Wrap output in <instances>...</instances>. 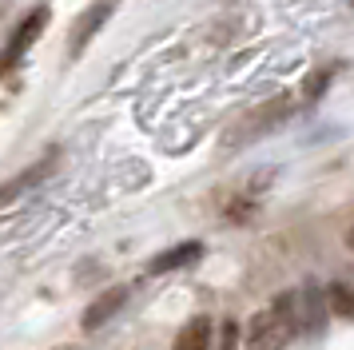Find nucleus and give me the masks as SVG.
Wrapping results in <instances>:
<instances>
[{
  "instance_id": "obj_1",
  "label": "nucleus",
  "mask_w": 354,
  "mask_h": 350,
  "mask_svg": "<svg viewBox=\"0 0 354 350\" xmlns=\"http://www.w3.org/2000/svg\"><path fill=\"white\" fill-rule=\"evenodd\" d=\"M290 295L274 299L263 315L251 318V326L243 334V350H283V342L290 338Z\"/></svg>"
},
{
  "instance_id": "obj_2",
  "label": "nucleus",
  "mask_w": 354,
  "mask_h": 350,
  "mask_svg": "<svg viewBox=\"0 0 354 350\" xmlns=\"http://www.w3.org/2000/svg\"><path fill=\"white\" fill-rule=\"evenodd\" d=\"M287 111H290V100H287V95H279V100H271V104H263V108L247 111L239 124H235V131L227 136V143H231V147H243V143H251V140H259V136H267L271 127L283 124V116H287Z\"/></svg>"
},
{
  "instance_id": "obj_3",
  "label": "nucleus",
  "mask_w": 354,
  "mask_h": 350,
  "mask_svg": "<svg viewBox=\"0 0 354 350\" xmlns=\"http://www.w3.org/2000/svg\"><path fill=\"white\" fill-rule=\"evenodd\" d=\"M48 28V8L40 4L36 12H28L24 20H20V28L8 36V44H4V52H0V72H12L20 60H24V52L40 40V32Z\"/></svg>"
},
{
  "instance_id": "obj_4",
  "label": "nucleus",
  "mask_w": 354,
  "mask_h": 350,
  "mask_svg": "<svg viewBox=\"0 0 354 350\" xmlns=\"http://www.w3.org/2000/svg\"><path fill=\"white\" fill-rule=\"evenodd\" d=\"M326 318V302H322L319 286H303L290 295V326L295 331H319Z\"/></svg>"
},
{
  "instance_id": "obj_5",
  "label": "nucleus",
  "mask_w": 354,
  "mask_h": 350,
  "mask_svg": "<svg viewBox=\"0 0 354 350\" xmlns=\"http://www.w3.org/2000/svg\"><path fill=\"white\" fill-rule=\"evenodd\" d=\"M115 4H120V0H96V4H92V8H88L80 20H76V28H72V52H76V56H80L84 48H88V40H92L100 28H104V20L112 16Z\"/></svg>"
},
{
  "instance_id": "obj_6",
  "label": "nucleus",
  "mask_w": 354,
  "mask_h": 350,
  "mask_svg": "<svg viewBox=\"0 0 354 350\" xmlns=\"http://www.w3.org/2000/svg\"><path fill=\"white\" fill-rule=\"evenodd\" d=\"M124 299H128V291H124V286L104 291V295H100V299L92 302L88 311H84V331H96V326H104V322H108V318H112L120 306H124Z\"/></svg>"
},
{
  "instance_id": "obj_7",
  "label": "nucleus",
  "mask_w": 354,
  "mask_h": 350,
  "mask_svg": "<svg viewBox=\"0 0 354 350\" xmlns=\"http://www.w3.org/2000/svg\"><path fill=\"white\" fill-rule=\"evenodd\" d=\"M171 350H211V318H192V322L176 334Z\"/></svg>"
},
{
  "instance_id": "obj_8",
  "label": "nucleus",
  "mask_w": 354,
  "mask_h": 350,
  "mask_svg": "<svg viewBox=\"0 0 354 350\" xmlns=\"http://www.w3.org/2000/svg\"><path fill=\"white\" fill-rule=\"evenodd\" d=\"M199 243H179V247H171V251H163V255H156L151 259V275H163V270H176V267H183V263H192V259H199Z\"/></svg>"
},
{
  "instance_id": "obj_9",
  "label": "nucleus",
  "mask_w": 354,
  "mask_h": 350,
  "mask_svg": "<svg viewBox=\"0 0 354 350\" xmlns=\"http://www.w3.org/2000/svg\"><path fill=\"white\" fill-rule=\"evenodd\" d=\"M48 172H52V156L44 159L40 167H28V172H24V175H17V179H12L8 187H0V203H8V199H17L20 191H24V187H32L36 179H44V175H48Z\"/></svg>"
},
{
  "instance_id": "obj_10",
  "label": "nucleus",
  "mask_w": 354,
  "mask_h": 350,
  "mask_svg": "<svg viewBox=\"0 0 354 350\" xmlns=\"http://www.w3.org/2000/svg\"><path fill=\"white\" fill-rule=\"evenodd\" d=\"M326 306H330L338 318H354V286L335 283L330 291H326Z\"/></svg>"
}]
</instances>
